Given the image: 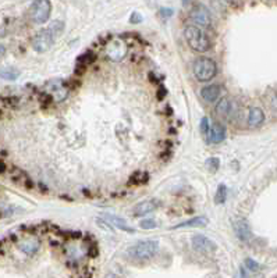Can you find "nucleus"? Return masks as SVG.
<instances>
[{"mask_svg":"<svg viewBox=\"0 0 277 278\" xmlns=\"http://www.w3.org/2000/svg\"><path fill=\"white\" fill-rule=\"evenodd\" d=\"M165 95H166V89H165V88H160V92L158 93V99L162 101V99L165 98Z\"/></svg>","mask_w":277,"mask_h":278,"instance_id":"29","label":"nucleus"},{"mask_svg":"<svg viewBox=\"0 0 277 278\" xmlns=\"http://www.w3.org/2000/svg\"><path fill=\"white\" fill-rule=\"evenodd\" d=\"M206 167H208V170L209 171H212V173H216L219 170V166H220V160H219L218 157H209L208 160H206Z\"/></svg>","mask_w":277,"mask_h":278,"instance_id":"22","label":"nucleus"},{"mask_svg":"<svg viewBox=\"0 0 277 278\" xmlns=\"http://www.w3.org/2000/svg\"><path fill=\"white\" fill-rule=\"evenodd\" d=\"M190 18L193 20L194 24L196 25H201L203 28H209L212 25V17H210V13L205 7L202 6H196L191 10L190 13Z\"/></svg>","mask_w":277,"mask_h":278,"instance_id":"7","label":"nucleus"},{"mask_svg":"<svg viewBox=\"0 0 277 278\" xmlns=\"http://www.w3.org/2000/svg\"><path fill=\"white\" fill-rule=\"evenodd\" d=\"M102 217L113 228L116 227L118 228V229H121V231H124V232H130V234L134 232V228L130 227V226L127 224L126 220H123L121 217H118V216H114V214H102Z\"/></svg>","mask_w":277,"mask_h":278,"instance_id":"10","label":"nucleus"},{"mask_svg":"<svg viewBox=\"0 0 277 278\" xmlns=\"http://www.w3.org/2000/svg\"><path fill=\"white\" fill-rule=\"evenodd\" d=\"M142 21V16L139 14V13H133L131 14V17H130V23H133V24H139Z\"/></svg>","mask_w":277,"mask_h":278,"instance_id":"26","label":"nucleus"},{"mask_svg":"<svg viewBox=\"0 0 277 278\" xmlns=\"http://www.w3.org/2000/svg\"><path fill=\"white\" fill-rule=\"evenodd\" d=\"M4 54H6V48H4V46H3V45L0 43V59H1V57H3Z\"/></svg>","mask_w":277,"mask_h":278,"instance_id":"30","label":"nucleus"},{"mask_svg":"<svg viewBox=\"0 0 277 278\" xmlns=\"http://www.w3.org/2000/svg\"><path fill=\"white\" fill-rule=\"evenodd\" d=\"M265 121V113L259 107H252L248 114V126L251 128H258Z\"/></svg>","mask_w":277,"mask_h":278,"instance_id":"16","label":"nucleus"},{"mask_svg":"<svg viewBox=\"0 0 277 278\" xmlns=\"http://www.w3.org/2000/svg\"><path fill=\"white\" fill-rule=\"evenodd\" d=\"M96 60V54L93 51H85L83 53L78 59H77V66H81V67H88L91 66L93 61Z\"/></svg>","mask_w":277,"mask_h":278,"instance_id":"19","label":"nucleus"},{"mask_svg":"<svg viewBox=\"0 0 277 278\" xmlns=\"http://www.w3.org/2000/svg\"><path fill=\"white\" fill-rule=\"evenodd\" d=\"M226 198H227L226 185L220 184L218 188V191H216V195H215V203H216V204H223V203L226 202Z\"/></svg>","mask_w":277,"mask_h":278,"instance_id":"21","label":"nucleus"},{"mask_svg":"<svg viewBox=\"0 0 277 278\" xmlns=\"http://www.w3.org/2000/svg\"><path fill=\"white\" fill-rule=\"evenodd\" d=\"M235 278H248L247 277V271H245L244 267H240V270H238V274H237V277Z\"/></svg>","mask_w":277,"mask_h":278,"instance_id":"28","label":"nucleus"},{"mask_svg":"<svg viewBox=\"0 0 277 278\" xmlns=\"http://www.w3.org/2000/svg\"><path fill=\"white\" fill-rule=\"evenodd\" d=\"M52 13V3L49 0H38L31 4V18L35 24H45Z\"/></svg>","mask_w":277,"mask_h":278,"instance_id":"4","label":"nucleus"},{"mask_svg":"<svg viewBox=\"0 0 277 278\" xmlns=\"http://www.w3.org/2000/svg\"><path fill=\"white\" fill-rule=\"evenodd\" d=\"M39 239L38 238H35V236H31V238H27L24 241H21L20 244H18V248H20V251L21 252H24L26 254H35V253L38 252V249H39Z\"/></svg>","mask_w":277,"mask_h":278,"instance_id":"12","label":"nucleus"},{"mask_svg":"<svg viewBox=\"0 0 277 278\" xmlns=\"http://www.w3.org/2000/svg\"><path fill=\"white\" fill-rule=\"evenodd\" d=\"M233 228H234V232L237 238L240 239V241H243V242H247V241H249V238H251V227H249V224L247 223V220H237L234 221V224H233Z\"/></svg>","mask_w":277,"mask_h":278,"instance_id":"8","label":"nucleus"},{"mask_svg":"<svg viewBox=\"0 0 277 278\" xmlns=\"http://www.w3.org/2000/svg\"><path fill=\"white\" fill-rule=\"evenodd\" d=\"M218 73L216 63L209 57H198L194 61V76L201 82H208Z\"/></svg>","mask_w":277,"mask_h":278,"instance_id":"3","label":"nucleus"},{"mask_svg":"<svg viewBox=\"0 0 277 278\" xmlns=\"http://www.w3.org/2000/svg\"><path fill=\"white\" fill-rule=\"evenodd\" d=\"M184 38L187 43L193 48L194 51H198V53H205V51H210V48H212V42H210L209 36L205 34L199 26H185Z\"/></svg>","mask_w":277,"mask_h":278,"instance_id":"1","label":"nucleus"},{"mask_svg":"<svg viewBox=\"0 0 277 278\" xmlns=\"http://www.w3.org/2000/svg\"><path fill=\"white\" fill-rule=\"evenodd\" d=\"M209 129H210L209 120H208V117H203L201 120V132L202 134L208 135L209 134Z\"/></svg>","mask_w":277,"mask_h":278,"instance_id":"25","label":"nucleus"},{"mask_svg":"<svg viewBox=\"0 0 277 278\" xmlns=\"http://www.w3.org/2000/svg\"><path fill=\"white\" fill-rule=\"evenodd\" d=\"M208 135H209V141L212 144H220L226 138V128L222 126L220 123H215L213 126H210L209 134Z\"/></svg>","mask_w":277,"mask_h":278,"instance_id":"13","label":"nucleus"},{"mask_svg":"<svg viewBox=\"0 0 277 278\" xmlns=\"http://www.w3.org/2000/svg\"><path fill=\"white\" fill-rule=\"evenodd\" d=\"M220 93H222V88H220V85H208V86L202 88L201 96L206 101L213 103V101H218L219 96H220Z\"/></svg>","mask_w":277,"mask_h":278,"instance_id":"15","label":"nucleus"},{"mask_svg":"<svg viewBox=\"0 0 277 278\" xmlns=\"http://www.w3.org/2000/svg\"><path fill=\"white\" fill-rule=\"evenodd\" d=\"M20 70L16 67H3L0 68V78L6 81H16L20 76Z\"/></svg>","mask_w":277,"mask_h":278,"instance_id":"18","label":"nucleus"},{"mask_svg":"<svg viewBox=\"0 0 277 278\" xmlns=\"http://www.w3.org/2000/svg\"><path fill=\"white\" fill-rule=\"evenodd\" d=\"M108 56L111 60H121L126 56V45L123 42H111L108 46Z\"/></svg>","mask_w":277,"mask_h":278,"instance_id":"14","label":"nucleus"},{"mask_svg":"<svg viewBox=\"0 0 277 278\" xmlns=\"http://www.w3.org/2000/svg\"><path fill=\"white\" fill-rule=\"evenodd\" d=\"M234 107L235 104L230 101L228 98H223V99L216 104V113H218L220 117L230 118L234 114Z\"/></svg>","mask_w":277,"mask_h":278,"instance_id":"11","label":"nucleus"},{"mask_svg":"<svg viewBox=\"0 0 277 278\" xmlns=\"http://www.w3.org/2000/svg\"><path fill=\"white\" fill-rule=\"evenodd\" d=\"M158 248H159L158 241H153V239L139 241L127 249V254L135 260H146L156 253Z\"/></svg>","mask_w":277,"mask_h":278,"instance_id":"2","label":"nucleus"},{"mask_svg":"<svg viewBox=\"0 0 277 278\" xmlns=\"http://www.w3.org/2000/svg\"><path fill=\"white\" fill-rule=\"evenodd\" d=\"M56 39V35L53 34L51 31V28H45V29H41L38 34L35 35L34 39H32V48H34L35 51L38 53H45L48 51L52 48V45Z\"/></svg>","mask_w":277,"mask_h":278,"instance_id":"5","label":"nucleus"},{"mask_svg":"<svg viewBox=\"0 0 277 278\" xmlns=\"http://www.w3.org/2000/svg\"><path fill=\"white\" fill-rule=\"evenodd\" d=\"M148 179H149L148 173H137V174H134V176L131 177L128 185H142V184H146V182H148Z\"/></svg>","mask_w":277,"mask_h":278,"instance_id":"20","label":"nucleus"},{"mask_svg":"<svg viewBox=\"0 0 277 278\" xmlns=\"http://www.w3.org/2000/svg\"><path fill=\"white\" fill-rule=\"evenodd\" d=\"M205 226H208V219L203 217V216H199V217H193V219L177 224V226L173 227V229H178V228H201L205 227Z\"/></svg>","mask_w":277,"mask_h":278,"instance_id":"17","label":"nucleus"},{"mask_svg":"<svg viewBox=\"0 0 277 278\" xmlns=\"http://www.w3.org/2000/svg\"><path fill=\"white\" fill-rule=\"evenodd\" d=\"M191 244H193V248L198 253H202V254H210L216 251V245L215 242L209 239L208 236L201 235H194L193 239H191Z\"/></svg>","mask_w":277,"mask_h":278,"instance_id":"6","label":"nucleus"},{"mask_svg":"<svg viewBox=\"0 0 277 278\" xmlns=\"http://www.w3.org/2000/svg\"><path fill=\"white\" fill-rule=\"evenodd\" d=\"M245 267H247V270H249V271H258V270L260 269L259 263H256L255 260H252V259H247L245 260Z\"/></svg>","mask_w":277,"mask_h":278,"instance_id":"24","label":"nucleus"},{"mask_svg":"<svg viewBox=\"0 0 277 278\" xmlns=\"http://www.w3.org/2000/svg\"><path fill=\"white\" fill-rule=\"evenodd\" d=\"M158 206H159V203L156 202L155 199L143 201V202L138 203V204L135 206L133 214H134L135 217H142V216H146V214H149L152 211L156 210Z\"/></svg>","mask_w":277,"mask_h":278,"instance_id":"9","label":"nucleus"},{"mask_svg":"<svg viewBox=\"0 0 277 278\" xmlns=\"http://www.w3.org/2000/svg\"><path fill=\"white\" fill-rule=\"evenodd\" d=\"M160 14H162L163 17H170V16H173V10H171V9H160Z\"/></svg>","mask_w":277,"mask_h":278,"instance_id":"27","label":"nucleus"},{"mask_svg":"<svg viewBox=\"0 0 277 278\" xmlns=\"http://www.w3.org/2000/svg\"><path fill=\"white\" fill-rule=\"evenodd\" d=\"M139 226H141V228H143V229H153V228L158 227V223L153 219H145L139 223Z\"/></svg>","mask_w":277,"mask_h":278,"instance_id":"23","label":"nucleus"},{"mask_svg":"<svg viewBox=\"0 0 277 278\" xmlns=\"http://www.w3.org/2000/svg\"><path fill=\"white\" fill-rule=\"evenodd\" d=\"M4 171H6V164L3 161H0V174L4 173Z\"/></svg>","mask_w":277,"mask_h":278,"instance_id":"31","label":"nucleus"}]
</instances>
